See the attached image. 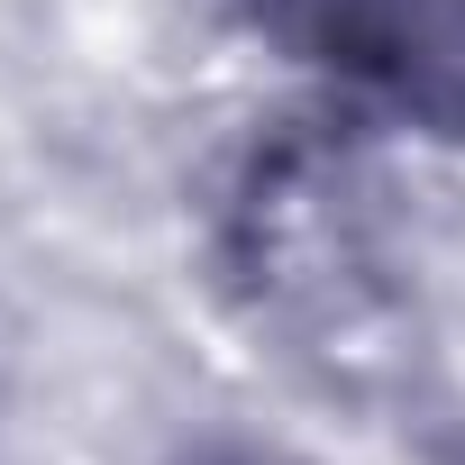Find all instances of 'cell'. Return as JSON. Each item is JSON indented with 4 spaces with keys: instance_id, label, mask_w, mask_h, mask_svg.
<instances>
[{
    "instance_id": "6da1fadb",
    "label": "cell",
    "mask_w": 465,
    "mask_h": 465,
    "mask_svg": "<svg viewBox=\"0 0 465 465\" xmlns=\"http://www.w3.org/2000/svg\"><path fill=\"white\" fill-rule=\"evenodd\" d=\"M210 256L238 320L329 392H374L411 374V265L392 247L383 183L347 137L311 119L265 128L219 192Z\"/></svg>"
},
{
    "instance_id": "7a4b0ae2",
    "label": "cell",
    "mask_w": 465,
    "mask_h": 465,
    "mask_svg": "<svg viewBox=\"0 0 465 465\" xmlns=\"http://www.w3.org/2000/svg\"><path fill=\"white\" fill-rule=\"evenodd\" d=\"M347 110L465 155V0H238Z\"/></svg>"
},
{
    "instance_id": "3957f363",
    "label": "cell",
    "mask_w": 465,
    "mask_h": 465,
    "mask_svg": "<svg viewBox=\"0 0 465 465\" xmlns=\"http://www.w3.org/2000/svg\"><path fill=\"white\" fill-rule=\"evenodd\" d=\"M164 465H292V456H274V447H256V438H192V447H173Z\"/></svg>"
},
{
    "instance_id": "277c9868",
    "label": "cell",
    "mask_w": 465,
    "mask_h": 465,
    "mask_svg": "<svg viewBox=\"0 0 465 465\" xmlns=\"http://www.w3.org/2000/svg\"><path fill=\"white\" fill-rule=\"evenodd\" d=\"M447 465H465V456H447Z\"/></svg>"
}]
</instances>
